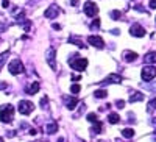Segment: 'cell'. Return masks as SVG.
Here are the masks:
<instances>
[{"label":"cell","instance_id":"1","mask_svg":"<svg viewBox=\"0 0 156 142\" xmlns=\"http://www.w3.org/2000/svg\"><path fill=\"white\" fill-rule=\"evenodd\" d=\"M12 117H14V108H12V105H3L0 108V122L11 123Z\"/></svg>","mask_w":156,"mask_h":142},{"label":"cell","instance_id":"2","mask_svg":"<svg viewBox=\"0 0 156 142\" xmlns=\"http://www.w3.org/2000/svg\"><path fill=\"white\" fill-rule=\"evenodd\" d=\"M8 70H9L11 75H20V73L25 72L23 64H22L20 59H12V61L9 62V66H8Z\"/></svg>","mask_w":156,"mask_h":142},{"label":"cell","instance_id":"3","mask_svg":"<svg viewBox=\"0 0 156 142\" xmlns=\"http://www.w3.org/2000/svg\"><path fill=\"white\" fill-rule=\"evenodd\" d=\"M70 67L76 72H83L86 67H87V59L86 58H75V59H70Z\"/></svg>","mask_w":156,"mask_h":142},{"label":"cell","instance_id":"4","mask_svg":"<svg viewBox=\"0 0 156 142\" xmlns=\"http://www.w3.org/2000/svg\"><path fill=\"white\" fill-rule=\"evenodd\" d=\"M45 58H47L48 66L53 69V70H56V62H55V59H56V50H55L53 47L47 48V51H45Z\"/></svg>","mask_w":156,"mask_h":142},{"label":"cell","instance_id":"5","mask_svg":"<svg viewBox=\"0 0 156 142\" xmlns=\"http://www.w3.org/2000/svg\"><path fill=\"white\" fill-rule=\"evenodd\" d=\"M156 76V67L153 66H145L142 69V80L144 81H151Z\"/></svg>","mask_w":156,"mask_h":142},{"label":"cell","instance_id":"6","mask_svg":"<svg viewBox=\"0 0 156 142\" xmlns=\"http://www.w3.org/2000/svg\"><path fill=\"white\" fill-rule=\"evenodd\" d=\"M33 109H34V105H33L31 101H28V100H22V101L19 103V112L23 114V115L31 114Z\"/></svg>","mask_w":156,"mask_h":142},{"label":"cell","instance_id":"7","mask_svg":"<svg viewBox=\"0 0 156 142\" xmlns=\"http://www.w3.org/2000/svg\"><path fill=\"white\" fill-rule=\"evenodd\" d=\"M87 42L92 45V47H95V48H103V47H105V41H103V37L98 36V34L89 36L87 37Z\"/></svg>","mask_w":156,"mask_h":142},{"label":"cell","instance_id":"8","mask_svg":"<svg viewBox=\"0 0 156 142\" xmlns=\"http://www.w3.org/2000/svg\"><path fill=\"white\" fill-rule=\"evenodd\" d=\"M84 12H86V16L94 17V16L98 14V6L95 3H92V2H86L84 3Z\"/></svg>","mask_w":156,"mask_h":142},{"label":"cell","instance_id":"9","mask_svg":"<svg viewBox=\"0 0 156 142\" xmlns=\"http://www.w3.org/2000/svg\"><path fill=\"white\" fill-rule=\"evenodd\" d=\"M129 34L134 36V37H142L145 34V28L139 23H134V25H131V28H129Z\"/></svg>","mask_w":156,"mask_h":142},{"label":"cell","instance_id":"10","mask_svg":"<svg viewBox=\"0 0 156 142\" xmlns=\"http://www.w3.org/2000/svg\"><path fill=\"white\" fill-rule=\"evenodd\" d=\"M122 83V76L117 73H109L105 80H103V84H119Z\"/></svg>","mask_w":156,"mask_h":142},{"label":"cell","instance_id":"11","mask_svg":"<svg viewBox=\"0 0 156 142\" xmlns=\"http://www.w3.org/2000/svg\"><path fill=\"white\" fill-rule=\"evenodd\" d=\"M58 14H59V8H58L56 5L48 6V9H45V12H44V16H45L47 19H53V17H56Z\"/></svg>","mask_w":156,"mask_h":142},{"label":"cell","instance_id":"12","mask_svg":"<svg viewBox=\"0 0 156 142\" xmlns=\"http://www.w3.org/2000/svg\"><path fill=\"white\" fill-rule=\"evenodd\" d=\"M39 89H41V84H39L37 81H34V83H31L30 86H27V89H25V92H27L28 95H33V94H36Z\"/></svg>","mask_w":156,"mask_h":142},{"label":"cell","instance_id":"13","mask_svg":"<svg viewBox=\"0 0 156 142\" xmlns=\"http://www.w3.org/2000/svg\"><path fill=\"white\" fill-rule=\"evenodd\" d=\"M144 62H147L148 66L153 64V62H156V51H150V53H147L144 56Z\"/></svg>","mask_w":156,"mask_h":142},{"label":"cell","instance_id":"14","mask_svg":"<svg viewBox=\"0 0 156 142\" xmlns=\"http://www.w3.org/2000/svg\"><path fill=\"white\" fill-rule=\"evenodd\" d=\"M69 42H70V44H76L80 48H86L84 42L80 39V37H76V36H70V37H69Z\"/></svg>","mask_w":156,"mask_h":142},{"label":"cell","instance_id":"15","mask_svg":"<svg viewBox=\"0 0 156 142\" xmlns=\"http://www.w3.org/2000/svg\"><path fill=\"white\" fill-rule=\"evenodd\" d=\"M123 58H125V61L131 62V61H136L137 59V53H134V51H125Z\"/></svg>","mask_w":156,"mask_h":142},{"label":"cell","instance_id":"16","mask_svg":"<svg viewBox=\"0 0 156 142\" xmlns=\"http://www.w3.org/2000/svg\"><path fill=\"white\" fill-rule=\"evenodd\" d=\"M108 122L112 123V125H114V123H119V122H120V115L115 114V112H111V114L108 115Z\"/></svg>","mask_w":156,"mask_h":142},{"label":"cell","instance_id":"17","mask_svg":"<svg viewBox=\"0 0 156 142\" xmlns=\"http://www.w3.org/2000/svg\"><path fill=\"white\" fill-rule=\"evenodd\" d=\"M76 105H78V98H76V97H70V98L67 100V103H66L67 109H73Z\"/></svg>","mask_w":156,"mask_h":142},{"label":"cell","instance_id":"18","mask_svg":"<svg viewBox=\"0 0 156 142\" xmlns=\"http://www.w3.org/2000/svg\"><path fill=\"white\" fill-rule=\"evenodd\" d=\"M140 100H144V95H142L140 92H133L131 97H129V101L134 103V101H140Z\"/></svg>","mask_w":156,"mask_h":142},{"label":"cell","instance_id":"19","mask_svg":"<svg viewBox=\"0 0 156 142\" xmlns=\"http://www.w3.org/2000/svg\"><path fill=\"white\" fill-rule=\"evenodd\" d=\"M122 134H123V137H125V139H133L134 131L131 130V128H125V130L122 131Z\"/></svg>","mask_w":156,"mask_h":142},{"label":"cell","instance_id":"20","mask_svg":"<svg viewBox=\"0 0 156 142\" xmlns=\"http://www.w3.org/2000/svg\"><path fill=\"white\" fill-rule=\"evenodd\" d=\"M94 97L95 98H105V97H108V92L105 91V89H98V91L94 92Z\"/></svg>","mask_w":156,"mask_h":142},{"label":"cell","instance_id":"21","mask_svg":"<svg viewBox=\"0 0 156 142\" xmlns=\"http://www.w3.org/2000/svg\"><path fill=\"white\" fill-rule=\"evenodd\" d=\"M56 130H58V125H56V122H51V123H48V125H47V133H48V134L55 133Z\"/></svg>","mask_w":156,"mask_h":142},{"label":"cell","instance_id":"22","mask_svg":"<svg viewBox=\"0 0 156 142\" xmlns=\"http://www.w3.org/2000/svg\"><path fill=\"white\" fill-rule=\"evenodd\" d=\"M8 55H9V51H3V53L0 55V70H2L3 64L6 62V59H8Z\"/></svg>","mask_w":156,"mask_h":142},{"label":"cell","instance_id":"23","mask_svg":"<svg viewBox=\"0 0 156 142\" xmlns=\"http://www.w3.org/2000/svg\"><path fill=\"white\" fill-rule=\"evenodd\" d=\"M154 109H156V97H154V98H151V100H150V103L147 105V111H148V112H153Z\"/></svg>","mask_w":156,"mask_h":142},{"label":"cell","instance_id":"24","mask_svg":"<svg viewBox=\"0 0 156 142\" xmlns=\"http://www.w3.org/2000/svg\"><path fill=\"white\" fill-rule=\"evenodd\" d=\"M100 131H101V122H98V120H97V122H95V125H94V128H92V133H94V134H98Z\"/></svg>","mask_w":156,"mask_h":142},{"label":"cell","instance_id":"25","mask_svg":"<svg viewBox=\"0 0 156 142\" xmlns=\"http://www.w3.org/2000/svg\"><path fill=\"white\" fill-rule=\"evenodd\" d=\"M80 91H81V86H80V84H72V86H70V92H72V94H78Z\"/></svg>","mask_w":156,"mask_h":142},{"label":"cell","instance_id":"26","mask_svg":"<svg viewBox=\"0 0 156 142\" xmlns=\"http://www.w3.org/2000/svg\"><path fill=\"white\" fill-rule=\"evenodd\" d=\"M87 120H89V122H92V123H95V122L98 120L97 114H95V112H90V114H87Z\"/></svg>","mask_w":156,"mask_h":142},{"label":"cell","instance_id":"27","mask_svg":"<svg viewBox=\"0 0 156 142\" xmlns=\"http://www.w3.org/2000/svg\"><path fill=\"white\" fill-rule=\"evenodd\" d=\"M111 17L112 19H120L122 17V12L120 11H111Z\"/></svg>","mask_w":156,"mask_h":142},{"label":"cell","instance_id":"28","mask_svg":"<svg viewBox=\"0 0 156 142\" xmlns=\"http://www.w3.org/2000/svg\"><path fill=\"white\" fill-rule=\"evenodd\" d=\"M90 27H92V28H98L100 27V19H95L92 23H90Z\"/></svg>","mask_w":156,"mask_h":142},{"label":"cell","instance_id":"29","mask_svg":"<svg viewBox=\"0 0 156 142\" xmlns=\"http://www.w3.org/2000/svg\"><path fill=\"white\" fill-rule=\"evenodd\" d=\"M115 105L119 106V108H123V106H125V101H123V100H117V101H115Z\"/></svg>","mask_w":156,"mask_h":142},{"label":"cell","instance_id":"30","mask_svg":"<svg viewBox=\"0 0 156 142\" xmlns=\"http://www.w3.org/2000/svg\"><path fill=\"white\" fill-rule=\"evenodd\" d=\"M150 8L151 9H156V0H150Z\"/></svg>","mask_w":156,"mask_h":142},{"label":"cell","instance_id":"31","mask_svg":"<svg viewBox=\"0 0 156 142\" xmlns=\"http://www.w3.org/2000/svg\"><path fill=\"white\" fill-rule=\"evenodd\" d=\"M2 2H3V8H6L9 5V0H2Z\"/></svg>","mask_w":156,"mask_h":142},{"label":"cell","instance_id":"32","mask_svg":"<svg viewBox=\"0 0 156 142\" xmlns=\"http://www.w3.org/2000/svg\"><path fill=\"white\" fill-rule=\"evenodd\" d=\"M80 78H81L80 75H72V80H80Z\"/></svg>","mask_w":156,"mask_h":142},{"label":"cell","instance_id":"33","mask_svg":"<svg viewBox=\"0 0 156 142\" xmlns=\"http://www.w3.org/2000/svg\"><path fill=\"white\" fill-rule=\"evenodd\" d=\"M30 134H31V136L36 134V130H34V128H30Z\"/></svg>","mask_w":156,"mask_h":142},{"label":"cell","instance_id":"34","mask_svg":"<svg viewBox=\"0 0 156 142\" xmlns=\"http://www.w3.org/2000/svg\"><path fill=\"white\" fill-rule=\"evenodd\" d=\"M53 28H55V30H59L61 27H59V25H58V23H53Z\"/></svg>","mask_w":156,"mask_h":142}]
</instances>
